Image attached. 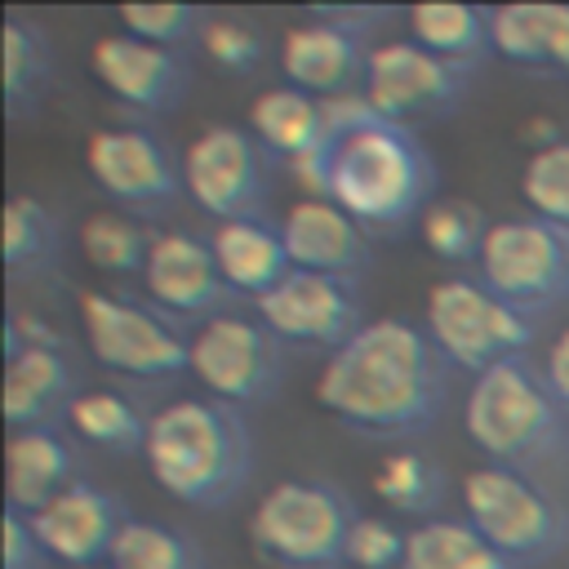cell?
<instances>
[{"instance_id": "cell-1", "label": "cell", "mask_w": 569, "mask_h": 569, "mask_svg": "<svg viewBox=\"0 0 569 569\" xmlns=\"http://www.w3.org/2000/svg\"><path fill=\"white\" fill-rule=\"evenodd\" d=\"M316 405L356 436L400 440L427 431L449 400V360L422 325L405 316L365 320V329L325 356Z\"/></svg>"}, {"instance_id": "cell-2", "label": "cell", "mask_w": 569, "mask_h": 569, "mask_svg": "<svg viewBox=\"0 0 569 569\" xmlns=\"http://www.w3.org/2000/svg\"><path fill=\"white\" fill-rule=\"evenodd\" d=\"M329 138L293 169L307 196L333 200L365 231L396 236L418 222L436 191V160L413 129L391 124L369 111L360 93L325 102Z\"/></svg>"}, {"instance_id": "cell-3", "label": "cell", "mask_w": 569, "mask_h": 569, "mask_svg": "<svg viewBox=\"0 0 569 569\" xmlns=\"http://www.w3.org/2000/svg\"><path fill=\"white\" fill-rule=\"evenodd\" d=\"M142 462L182 507L222 511L253 480V431L240 409L213 396H178L151 413Z\"/></svg>"}, {"instance_id": "cell-4", "label": "cell", "mask_w": 569, "mask_h": 569, "mask_svg": "<svg viewBox=\"0 0 569 569\" xmlns=\"http://www.w3.org/2000/svg\"><path fill=\"white\" fill-rule=\"evenodd\" d=\"M462 427L489 462L525 471L529 462H542L560 449L565 409L547 391L542 373H533L525 360H502L471 378Z\"/></svg>"}, {"instance_id": "cell-5", "label": "cell", "mask_w": 569, "mask_h": 569, "mask_svg": "<svg viewBox=\"0 0 569 569\" xmlns=\"http://www.w3.org/2000/svg\"><path fill=\"white\" fill-rule=\"evenodd\" d=\"M356 511L333 480L289 476L258 493L249 542L276 569H342Z\"/></svg>"}, {"instance_id": "cell-6", "label": "cell", "mask_w": 569, "mask_h": 569, "mask_svg": "<svg viewBox=\"0 0 569 569\" xmlns=\"http://www.w3.org/2000/svg\"><path fill=\"white\" fill-rule=\"evenodd\" d=\"M76 316L80 338L102 369L133 382H169L191 373V333H182L160 307L116 289H84Z\"/></svg>"}, {"instance_id": "cell-7", "label": "cell", "mask_w": 569, "mask_h": 569, "mask_svg": "<svg viewBox=\"0 0 569 569\" xmlns=\"http://www.w3.org/2000/svg\"><path fill=\"white\" fill-rule=\"evenodd\" d=\"M422 329L449 369H467L471 378L502 360H520L533 342V316L493 298L476 276L436 280L427 293Z\"/></svg>"}, {"instance_id": "cell-8", "label": "cell", "mask_w": 569, "mask_h": 569, "mask_svg": "<svg viewBox=\"0 0 569 569\" xmlns=\"http://www.w3.org/2000/svg\"><path fill=\"white\" fill-rule=\"evenodd\" d=\"M462 520H471L511 565L547 560L569 542L565 507L520 467L485 462L462 480Z\"/></svg>"}, {"instance_id": "cell-9", "label": "cell", "mask_w": 569, "mask_h": 569, "mask_svg": "<svg viewBox=\"0 0 569 569\" xmlns=\"http://www.w3.org/2000/svg\"><path fill=\"white\" fill-rule=\"evenodd\" d=\"M284 373L289 347L258 316L222 311L191 329V378L240 413L276 400Z\"/></svg>"}, {"instance_id": "cell-10", "label": "cell", "mask_w": 569, "mask_h": 569, "mask_svg": "<svg viewBox=\"0 0 569 569\" xmlns=\"http://www.w3.org/2000/svg\"><path fill=\"white\" fill-rule=\"evenodd\" d=\"M476 280L507 307L538 316L569 298V236L538 218H498L476 258Z\"/></svg>"}, {"instance_id": "cell-11", "label": "cell", "mask_w": 569, "mask_h": 569, "mask_svg": "<svg viewBox=\"0 0 569 569\" xmlns=\"http://www.w3.org/2000/svg\"><path fill=\"white\" fill-rule=\"evenodd\" d=\"M267 151L249 124H204L182 147V187L213 222L262 218L267 204Z\"/></svg>"}, {"instance_id": "cell-12", "label": "cell", "mask_w": 569, "mask_h": 569, "mask_svg": "<svg viewBox=\"0 0 569 569\" xmlns=\"http://www.w3.org/2000/svg\"><path fill=\"white\" fill-rule=\"evenodd\" d=\"M84 169L98 191L124 213H156L169 209L182 187V156L147 124H107L93 129L84 142Z\"/></svg>"}, {"instance_id": "cell-13", "label": "cell", "mask_w": 569, "mask_h": 569, "mask_svg": "<svg viewBox=\"0 0 569 569\" xmlns=\"http://www.w3.org/2000/svg\"><path fill=\"white\" fill-rule=\"evenodd\" d=\"M462 93H467V67H453L413 40L369 44L360 98L369 102L373 116L413 129L422 120L449 116Z\"/></svg>"}, {"instance_id": "cell-14", "label": "cell", "mask_w": 569, "mask_h": 569, "mask_svg": "<svg viewBox=\"0 0 569 569\" xmlns=\"http://www.w3.org/2000/svg\"><path fill=\"white\" fill-rule=\"evenodd\" d=\"M253 316L284 347H311L325 356H333L365 329L356 280L320 271H289L267 298L253 302Z\"/></svg>"}, {"instance_id": "cell-15", "label": "cell", "mask_w": 569, "mask_h": 569, "mask_svg": "<svg viewBox=\"0 0 569 569\" xmlns=\"http://www.w3.org/2000/svg\"><path fill=\"white\" fill-rule=\"evenodd\" d=\"M142 293L151 307H160L169 320H213L236 298L213 262V249L204 236L164 227L151 240V258L142 267Z\"/></svg>"}, {"instance_id": "cell-16", "label": "cell", "mask_w": 569, "mask_h": 569, "mask_svg": "<svg viewBox=\"0 0 569 569\" xmlns=\"http://www.w3.org/2000/svg\"><path fill=\"white\" fill-rule=\"evenodd\" d=\"M89 71L116 102H124L142 116L173 111L191 89V67L178 49H160V44H147L124 31L93 40Z\"/></svg>"}, {"instance_id": "cell-17", "label": "cell", "mask_w": 569, "mask_h": 569, "mask_svg": "<svg viewBox=\"0 0 569 569\" xmlns=\"http://www.w3.org/2000/svg\"><path fill=\"white\" fill-rule=\"evenodd\" d=\"M27 520H31L36 538L44 542V551L53 556V565L89 569V565H107L129 511L120 507V498L111 489L76 480Z\"/></svg>"}, {"instance_id": "cell-18", "label": "cell", "mask_w": 569, "mask_h": 569, "mask_svg": "<svg viewBox=\"0 0 569 569\" xmlns=\"http://www.w3.org/2000/svg\"><path fill=\"white\" fill-rule=\"evenodd\" d=\"M76 369L67 360V342H27L4 333V382H0V409L9 431L53 427L67 418L76 400Z\"/></svg>"}, {"instance_id": "cell-19", "label": "cell", "mask_w": 569, "mask_h": 569, "mask_svg": "<svg viewBox=\"0 0 569 569\" xmlns=\"http://www.w3.org/2000/svg\"><path fill=\"white\" fill-rule=\"evenodd\" d=\"M365 67H369L365 36L338 27V22L320 18V13H307V22L289 27L284 40H280L284 84H293V89H302V93H311L320 102L360 93Z\"/></svg>"}, {"instance_id": "cell-20", "label": "cell", "mask_w": 569, "mask_h": 569, "mask_svg": "<svg viewBox=\"0 0 569 569\" xmlns=\"http://www.w3.org/2000/svg\"><path fill=\"white\" fill-rule=\"evenodd\" d=\"M280 236L293 271L356 280L373 258L369 231L325 196H298L280 218Z\"/></svg>"}, {"instance_id": "cell-21", "label": "cell", "mask_w": 569, "mask_h": 569, "mask_svg": "<svg viewBox=\"0 0 569 569\" xmlns=\"http://www.w3.org/2000/svg\"><path fill=\"white\" fill-rule=\"evenodd\" d=\"M76 449L58 427L9 431L4 440V511L36 516L49 498L76 485Z\"/></svg>"}, {"instance_id": "cell-22", "label": "cell", "mask_w": 569, "mask_h": 569, "mask_svg": "<svg viewBox=\"0 0 569 569\" xmlns=\"http://www.w3.org/2000/svg\"><path fill=\"white\" fill-rule=\"evenodd\" d=\"M209 249H213V262L227 280V289L236 298H267L289 271V249H284V236L280 227H271L267 218H236V222H213L209 231Z\"/></svg>"}, {"instance_id": "cell-23", "label": "cell", "mask_w": 569, "mask_h": 569, "mask_svg": "<svg viewBox=\"0 0 569 569\" xmlns=\"http://www.w3.org/2000/svg\"><path fill=\"white\" fill-rule=\"evenodd\" d=\"M249 133L271 160H284L298 169L311 160L325 138H329V111L320 98L293 89V84H271L249 102Z\"/></svg>"}, {"instance_id": "cell-24", "label": "cell", "mask_w": 569, "mask_h": 569, "mask_svg": "<svg viewBox=\"0 0 569 569\" xmlns=\"http://www.w3.org/2000/svg\"><path fill=\"white\" fill-rule=\"evenodd\" d=\"M489 44L516 67L569 76V4H498L489 9Z\"/></svg>"}, {"instance_id": "cell-25", "label": "cell", "mask_w": 569, "mask_h": 569, "mask_svg": "<svg viewBox=\"0 0 569 569\" xmlns=\"http://www.w3.org/2000/svg\"><path fill=\"white\" fill-rule=\"evenodd\" d=\"M0 258H4V276L9 280H40L49 271H58L62 262V227L53 218V209L31 196V191H13L0 209Z\"/></svg>"}, {"instance_id": "cell-26", "label": "cell", "mask_w": 569, "mask_h": 569, "mask_svg": "<svg viewBox=\"0 0 569 569\" xmlns=\"http://www.w3.org/2000/svg\"><path fill=\"white\" fill-rule=\"evenodd\" d=\"M53 80V49L49 36L27 22L22 13H9L0 22V84H4V107L9 116H27L44 102Z\"/></svg>"}, {"instance_id": "cell-27", "label": "cell", "mask_w": 569, "mask_h": 569, "mask_svg": "<svg viewBox=\"0 0 569 569\" xmlns=\"http://www.w3.org/2000/svg\"><path fill=\"white\" fill-rule=\"evenodd\" d=\"M67 427L76 440H84L102 453H142L151 413H142V405L116 387H93L71 400Z\"/></svg>"}, {"instance_id": "cell-28", "label": "cell", "mask_w": 569, "mask_h": 569, "mask_svg": "<svg viewBox=\"0 0 569 569\" xmlns=\"http://www.w3.org/2000/svg\"><path fill=\"white\" fill-rule=\"evenodd\" d=\"M405 569H516L471 520L431 516L409 529Z\"/></svg>"}, {"instance_id": "cell-29", "label": "cell", "mask_w": 569, "mask_h": 569, "mask_svg": "<svg viewBox=\"0 0 569 569\" xmlns=\"http://www.w3.org/2000/svg\"><path fill=\"white\" fill-rule=\"evenodd\" d=\"M156 231L124 209H98L76 227L80 258L102 276H142Z\"/></svg>"}, {"instance_id": "cell-30", "label": "cell", "mask_w": 569, "mask_h": 569, "mask_svg": "<svg viewBox=\"0 0 569 569\" xmlns=\"http://www.w3.org/2000/svg\"><path fill=\"white\" fill-rule=\"evenodd\" d=\"M409 22V40L422 44L427 53L453 62V67H471L489 44V9L480 4H413L405 13Z\"/></svg>"}, {"instance_id": "cell-31", "label": "cell", "mask_w": 569, "mask_h": 569, "mask_svg": "<svg viewBox=\"0 0 569 569\" xmlns=\"http://www.w3.org/2000/svg\"><path fill=\"white\" fill-rule=\"evenodd\" d=\"M369 489L378 502H387L396 516H418V520H431V511L440 507L445 498V476L440 467L418 453V449H391L373 476H369Z\"/></svg>"}, {"instance_id": "cell-32", "label": "cell", "mask_w": 569, "mask_h": 569, "mask_svg": "<svg viewBox=\"0 0 569 569\" xmlns=\"http://www.w3.org/2000/svg\"><path fill=\"white\" fill-rule=\"evenodd\" d=\"M107 565L111 569H209L204 551L182 529L164 520H138V516L124 520Z\"/></svg>"}, {"instance_id": "cell-33", "label": "cell", "mask_w": 569, "mask_h": 569, "mask_svg": "<svg viewBox=\"0 0 569 569\" xmlns=\"http://www.w3.org/2000/svg\"><path fill=\"white\" fill-rule=\"evenodd\" d=\"M489 227H493V222L485 218V209H480L476 200H458V196L431 200L427 213L418 218V236H422L427 253L440 258V262H449V267L476 262L480 249H485Z\"/></svg>"}, {"instance_id": "cell-34", "label": "cell", "mask_w": 569, "mask_h": 569, "mask_svg": "<svg viewBox=\"0 0 569 569\" xmlns=\"http://www.w3.org/2000/svg\"><path fill=\"white\" fill-rule=\"evenodd\" d=\"M520 200L529 218L569 236V138L529 151L520 164Z\"/></svg>"}, {"instance_id": "cell-35", "label": "cell", "mask_w": 569, "mask_h": 569, "mask_svg": "<svg viewBox=\"0 0 569 569\" xmlns=\"http://www.w3.org/2000/svg\"><path fill=\"white\" fill-rule=\"evenodd\" d=\"M116 22L124 36H138V40L160 44V49H182L191 36L204 31L209 18L191 4H120Z\"/></svg>"}, {"instance_id": "cell-36", "label": "cell", "mask_w": 569, "mask_h": 569, "mask_svg": "<svg viewBox=\"0 0 569 569\" xmlns=\"http://www.w3.org/2000/svg\"><path fill=\"white\" fill-rule=\"evenodd\" d=\"M405 542L409 529L391 525L387 516H356L347 538V565L351 569H405Z\"/></svg>"}, {"instance_id": "cell-37", "label": "cell", "mask_w": 569, "mask_h": 569, "mask_svg": "<svg viewBox=\"0 0 569 569\" xmlns=\"http://www.w3.org/2000/svg\"><path fill=\"white\" fill-rule=\"evenodd\" d=\"M200 49L204 58L227 71V76H249L258 62H262V40L253 27L236 22V18H209L204 31H200Z\"/></svg>"}, {"instance_id": "cell-38", "label": "cell", "mask_w": 569, "mask_h": 569, "mask_svg": "<svg viewBox=\"0 0 569 569\" xmlns=\"http://www.w3.org/2000/svg\"><path fill=\"white\" fill-rule=\"evenodd\" d=\"M49 565L53 556L36 538L31 520L18 511H4L0 516V569H49Z\"/></svg>"}, {"instance_id": "cell-39", "label": "cell", "mask_w": 569, "mask_h": 569, "mask_svg": "<svg viewBox=\"0 0 569 569\" xmlns=\"http://www.w3.org/2000/svg\"><path fill=\"white\" fill-rule=\"evenodd\" d=\"M542 382H547V391L556 396V405L569 413V325L551 338V347H547V356H542Z\"/></svg>"}, {"instance_id": "cell-40", "label": "cell", "mask_w": 569, "mask_h": 569, "mask_svg": "<svg viewBox=\"0 0 569 569\" xmlns=\"http://www.w3.org/2000/svg\"><path fill=\"white\" fill-rule=\"evenodd\" d=\"M89 569H111V565H89Z\"/></svg>"}]
</instances>
